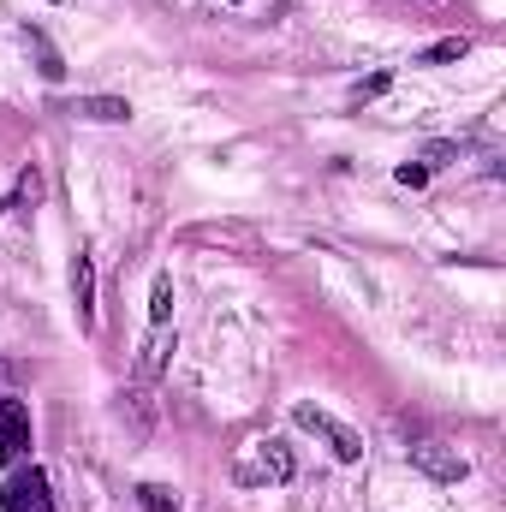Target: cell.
I'll return each mask as SVG.
<instances>
[{"instance_id":"obj_1","label":"cell","mask_w":506,"mask_h":512,"mask_svg":"<svg viewBox=\"0 0 506 512\" xmlns=\"http://www.w3.org/2000/svg\"><path fill=\"white\" fill-rule=\"evenodd\" d=\"M6 512H54V495H48V477L30 465V471H12L6 477V495H0Z\"/></svg>"},{"instance_id":"obj_2","label":"cell","mask_w":506,"mask_h":512,"mask_svg":"<svg viewBox=\"0 0 506 512\" xmlns=\"http://www.w3.org/2000/svg\"><path fill=\"white\" fill-rule=\"evenodd\" d=\"M30 453V405L0 399V465H18Z\"/></svg>"},{"instance_id":"obj_3","label":"cell","mask_w":506,"mask_h":512,"mask_svg":"<svg viewBox=\"0 0 506 512\" xmlns=\"http://www.w3.org/2000/svg\"><path fill=\"white\" fill-rule=\"evenodd\" d=\"M292 417H298V423H304V429H316V435H328V441H334V453H340V459H346V465H352V459H364V441H358V435H352V429H340V423H334V417H322V411H316V405H298V411H292Z\"/></svg>"},{"instance_id":"obj_4","label":"cell","mask_w":506,"mask_h":512,"mask_svg":"<svg viewBox=\"0 0 506 512\" xmlns=\"http://www.w3.org/2000/svg\"><path fill=\"white\" fill-rule=\"evenodd\" d=\"M411 465H423V471L441 477V483H459V477H465V459L447 453L441 441H417V447H411Z\"/></svg>"},{"instance_id":"obj_5","label":"cell","mask_w":506,"mask_h":512,"mask_svg":"<svg viewBox=\"0 0 506 512\" xmlns=\"http://www.w3.org/2000/svg\"><path fill=\"white\" fill-rule=\"evenodd\" d=\"M72 298H78V316L96 322V268H90L84 251H78V262H72Z\"/></svg>"},{"instance_id":"obj_6","label":"cell","mask_w":506,"mask_h":512,"mask_svg":"<svg viewBox=\"0 0 506 512\" xmlns=\"http://www.w3.org/2000/svg\"><path fill=\"white\" fill-rule=\"evenodd\" d=\"M78 114L84 120H102V126H120V120H131V102H120V96H84Z\"/></svg>"},{"instance_id":"obj_7","label":"cell","mask_w":506,"mask_h":512,"mask_svg":"<svg viewBox=\"0 0 506 512\" xmlns=\"http://www.w3.org/2000/svg\"><path fill=\"white\" fill-rule=\"evenodd\" d=\"M24 48L42 60V78H66V66H60V54L48 48V36H42V30H24Z\"/></svg>"},{"instance_id":"obj_8","label":"cell","mask_w":506,"mask_h":512,"mask_svg":"<svg viewBox=\"0 0 506 512\" xmlns=\"http://www.w3.org/2000/svg\"><path fill=\"white\" fill-rule=\"evenodd\" d=\"M465 54H471V42H465V36H447V42L423 48V54H417V66H441V60H465Z\"/></svg>"},{"instance_id":"obj_9","label":"cell","mask_w":506,"mask_h":512,"mask_svg":"<svg viewBox=\"0 0 506 512\" xmlns=\"http://www.w3.org/2000/svg\"><path fill=\"white\" fill-rule=\"evenodd\" d=\"M149 316H155V328H167V316H173V280H167V274H155V292H149Z\"/></svg>"},{"instance_id":"obj_10","label":"cell","mask_w":506,"mask_h":512,"mask_svg":"<svg viewBox=\"0 0 506 512\" xmlns=\"http://www.w3.org/2000/svg\"><path fill=\"white\" fill-rule=\"evenodd\" d=\"M137 501H143L149 512H173V507H179V495H173L167 483H143V489H137Z\"/></svg>"},{"instance_id":"obj_11","label":"cell","mask_w":506,"mask_h":512,"mask_svg":"<svg viewBox=\"0 0 506 512\" xmlns=\"http://www.w3.org/2000/svg\"><path fill=\"white\" fill-rule=\"evenodd\" d=\"M167 346H173V340H167V328H155V334H149V346H143V376H155V370H161Z\"/></svg>"},{"instance_id":"obj_12","label":"cell","mask_w":506,"mask_h":512,"mask_svg":"<svg viewBox=\"0 0 506 512\" xmlns=\"http://www.w3.org/2000/svg\"><path fill=\"white\" fill-rule=\"evenodd\" d=\"M262 465H268V477H274V483H286V477H292V459H286V447H280V441H268V447H262Z\"/></svg>"},{"instance_id":"obj_13","label":"cell","mask_w":506,"mask_h":512,"mask_svg":"<svg viewBox=\"0 0 506 512\" xmlns=\"http://www.w3.org/2000/svg\"><path fill=\"white\" fill-rule=\"evenodd\" d=\"M423 179H429V167H423V161H405V167H399V185H423Z\"/></svg>"},{"instance_id":"obj_14","label":"cell","mask_w":506,"mask_h":512,"mask_svg":"<svg viewBox=\"0 0 506 512\" xmlns=\"http://www.w3.org/2000/svg\"><path fill=\"white\" fill-rule=\"evenodd\" d=\"M441 161H453V143H429V155H423V167H441Z\"/></svg>"},{"instance_id":"obj_15","label":"cell","mask_w":506,"mask_h":512,"mask_svg":"<svg viewBox=\"0 0 506 512\" xmlns=\"http://www.w3.org/2000/svg\"><path fill=\"white\" fill-rule=\"evenodd\" d=\"M233 6H239V0H233Z\"/></svg>"}]
</instances>
